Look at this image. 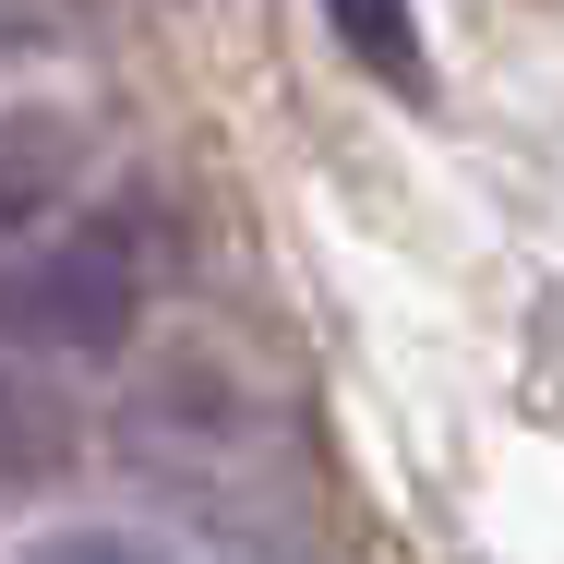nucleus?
Instances as JSON below:
<instances>
[{"mask_svg":"<svg viewBox=\"0 0 564 564\" xmlns=\"http://www.w3.org/2000/svg\"><path fill=\"white\" fill-rule=\"evenodd\" d=\"M144 228L132 217H73L48 240H24L0 264V360H109L144 325Z\"/></svg>","mask_w":564,"mask_h":564,"instance_id":"obj_1","label":"nucleus"},{"mask_svg":"<svg viewBox=\"0 0 564 564\" xmlns=\"http://www.w3.org/2000/svg\"><path fill=\"white\" fill-rule=\"evenodd\" d=\"M85 193V120L48 109V97H12L0 109V264L24 240H48V217Z\"/></svg>","mask_w":564,"mask_h":564,"instance_id":"obj_2","label":"nucleus"},{"mask_svg":"<svg viewBox=\"0 0 564 564\" xmlns=\"http://www.w3.org/2000/svg\"><path fill=\"white\" fill-rule=\"evenodd\" d=\"M85 456V409L48 360H0V492H36Z\"/></svg>","mask_w":564,"mask_h":564,"instance_id":"obj_3","label":"nucleus"},{"mask_svg":"<svg viewBox=\"0 0 564 564\" xmlns=\"http://www.w3.org/2000/svg\"><path fill=\"white\" fill-rule=\"evenodd\" d=\"M0 564H181V541L144 517H36Z\"/></svg>","mask_w":564,"mask_h":564,"instance_id":"obj_4","label":"nucleus"},{"mask_svg":"<svg viewBox=\"0 0 564 564\" xmlns=\"http://www.w3.org/2000/svg\"><path fill=\"white\" fill-rule=\"evenodd\" d=\"M325 24H337V48L360 61V73H372V85H397V97H421V85H433L409 0H325Z\"/></svg>","mask_w":564,"mask_h":564,"instance_id":"obj_5","label":"nucleus"}]
</instances>
